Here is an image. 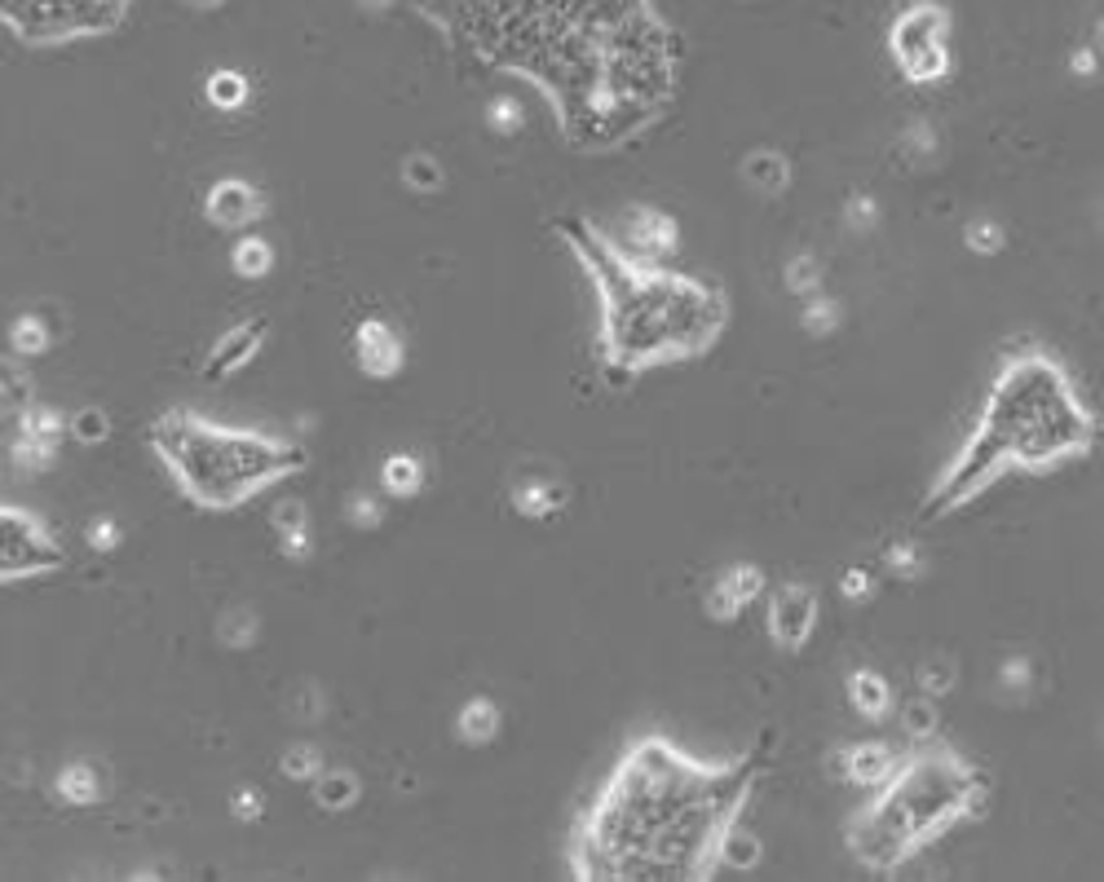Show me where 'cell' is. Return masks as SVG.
<instances>
[{
	"label": "cell",
	"instance_id": "cell-45",
	"mask_svg": "<svg viewBox=\"0 0 1104 882\" xmlns=\"http://www.w3.org/2000/svg\"><path fill=\"white\" fill-rule=\"evenodd\" d=\"M871 591H875V574H871V570H862V565H853L849 574L839 578V596H843V600H853V604L871 600Z\"/></svg>",
	"mask_w": 1104,
	"mask_h": 882
},
{
	"label": "cell",
	"instance_id": "cell-29",
	"mask_svg": "<svg viewBox=\"0 0 1104 882\" xmlns=\"http://www.w3.org/2000/svg\"><path fill=\"white\" fill-rule=\"evenodd\" d=\"M18 429H27V433H40V437H67V416L58 411V406H49V401H27L23 406V416H18Z\"/></svg>",
	"mask_w": 1104,
	"mask_h": 882
},
{
	"label": "cell",
	"instance_id": "cell-7",
	"mask_svg": "<svg viewBox=\"0 0 1104 882\" xmlns=\"http://www.w3.org/2000/svg\"><path fill=\"white\" fill-rule=\"evenodd\" d=\"M817 623V596L804 583H787L769 600V636L777 649H804V640L813 636Z\"/></svg>",
	"mask_w": 1104,
	"mask_h": 882
},
{
	"label": "cell",
	"instance_id": "cell-4",
	"mask_svg": "<svg viewBox=\"0 0 1104 882\" xmlns=\"http://www.w3.org/2000/svg\"><path fill=\"white\" fill-rule=\"evenodd\" d=\"M986 803V777L950 751H928L911 764H897L884 794L849 830V847L871 869H892L919 843L972 817Z\"/></svg>",
	"mask_w": 1104,
	"mask_h": 882
},
{
	"label": "cell",
	"instance_id": "cell-18",
	"mask_svg": "<svg viewBox=\"0 0 1104 882\" xmlns=\"http://www.w3.org/2000/svg\"><path fill=\"white\" fill-rule=\"evenodd\" d=\"M499 724H504L499 702L478 693V698H469V702L460 706V715H456V737H460L465 745H486V741H495Z\"/></svg>",
	"mask_w": 1104,
	"mask_h": 882
},
{
	"label": "cell",
	"instance_id": "cell-37",
	"mask_svg": "<svg viewBox=\"0 0 1104 882\" xmlns=\"http://www.w3.org/2000/svg\"><path fill=\"white\" fill-rule=\"evenodd\" d=\"M345 516L354 521V529H376L384 521V495L376 490H358L345 499Z\"/></svg>",
	"mask_w": 1104,
	"mask_h": 882
},
{
	"label": "cell",
	"instance_id": "cell-23",
	"mask_svg": "<svg viewBox=\"0 0 1104 882\" xmlns=\"http://www.w3.org/2000/svg\"><path fill=\"white\" fill-rule=\"evenodd\" d=\"M230 269H234L239 279H266L270 269H275V243L262 239V234L234 239V247H230Z\"/></svg>",
	"mask_w": 1104,
	"mask_h": 882
},
{
	"label": "cell",
	"instance_id": "cell-39",
	"mask_svg": "<svg viewBox=\"0 0 1104 882\" xmlns=\"http://www.w3.org/2000/svg\"><path fill=\"white\" fill-rule=\"evenodd\" d=\"M817 279H822V265H817V256H813V252H800V256H791V260H787V287H791L796 296L817 292Z\"/></svg>",
	"mask_w": 1104,
	"mask_h": 882
},
{
	"label": "cell",
	"instance_id": "cell-8",
	"mask_svg": "<svg viewBox=\"0 0 1104 882\" xmlns=\"http://www.w3.org/2000/svg\"><path fill=\"white\" fill-rule=\"evenodd\" d=\"M676 243H681V226L659 208H632L623 221V234H619V252L632 260H645V265L659 256H672Z\"/></svg>",
	"mask_w": 1104,
	"mask_h": 882
},
{
	"label": "cell",
	"instance_id": "cell-35",
	"mask_svg": "<svg viewBox=\"0 0 1104 882\" xmlns=\"http://www.w3.org/2000/svg\"><path fill=\"white\" fill-rule=\"evenodd\" d=\"M884 565H888V574H897V578H919V574H924L919 542H915V538H897V542H888Z\"/></svg>",
	"mask_w": 1104,
	"mask_h": 882
},
{
	"label": "cell",
	"instance_id": "cell-16",
	"mask_svg": "<svg viewBox=\"0 0 1104 882\" xmlns=\"http://www.w3.org/2000/svg\"><path fill=\"white\" fill-rule=\"evenodd\" d=\"M566 486L561 482H548V477H526V482H517L512 486V508L522 512V516H531V521H548V516H557L561 508H566Z\"/></svg>",
	"mask_w": 1104,
	"mask_h": 882
},
{
	"label": "cell",
	"instance_id": "cell-30",
	"mask_svg": "<svg viewBox=\"0 0 1104 882\" xmlns=\"http://www.w3.org/2000/svg\"><path fill=\"white\" fill-rule=\"evenodd\" d=\"M204 93H208V102H213L217 111H239V106H248V80H243L239 72H213L208 85H204Z\"/></svg>",
	"mask_w": 1104,
	"mask_h": 882
},
{
	"label": "cell",
	"instance_id": "cell-43",
	"mask_svg": "<svg viewBox=\"0 0 1104 882\" xmlns=\"http://www.w3.org/2000/svg\"><path fill=\"white\" fill-rule=\"evenodd\" d=\"M85 542H89L93 552H115L119 542H124V529H119L115 516H93L89 529H85Z\"/></svg>",
	"mask_w": 1104,
	"mask_h": 882
},
{
	"label": "cell",
	"instance_id": "cell-2",
	"mask_svg": "<svg viewBox=\"0 0 1104 882\" xmlns=\"http://www.w3.org/2000/svg\"><path fill=\"white\" fill-rule=\"evenodd\" d=\"M579 260L593 269L606 301L601 349L619 371H640L649 362L694 358L725 327V296L698 279H672L645 260L623 256L588 226H566Z\"/></svg>",
	"mask_w": 1104,
	"mask_h": 882
},
{
	"label": "cell",
	"instance_id": "cell-11",
	"mask_svg": "<svg viewBox=\"0 0 1104 882\" xmlns=\"http://www.w3.org/2000/svg\"><path fill=\"white\" fill-rule=\"evenodd\" d=\"M266 335H270V322H266V318H252V322L230 327L221 341L213 345V354H208V362H204V375H208V380H226V375L243 371L256 354H262Z\"/></svg>",
	"mask_w": 1104,
	"mask_h": 882
},
{
	"label": "cell",
	"instance_id": "cell-12",
	"mask_svg": "<svg viewBox=\"0 0 1104 882\" xmlns=\"http://www.w3.org/2000/svg\"><path fill=\"white\" fill-rule=\"evenodd\" d=\"M897 764H901L897 751H892V745H884V741H858L843 755H835V772L843 781H853V785H884Z\"/></svg>",
	"mask_w": 1104,
	"mask_h": 882
},
{
	"label": "cell",
	"instance_id": "cell-6",
	"mask_svg": "<svg viewBox=\"0 0 1104 882\" xmlns=\"http://www.w3.org/2000/svg\"><path fill=\"white\" fill-rule=\"evenodd\" d=\"M946 27H950V18H946V10L941 5H928V0H919V5H911L897 23H892V53H897V62L905 66V76L911 80H919V85H932V80H941L946 72H950V49H946Z\"/></svg>",
	"mask_w": 1104,
	"mask_h": 882
},
{
	"label": "cell",
	"instance_id": "cell-22",
	"mask_svg": "<svg viewBox=\"0 0 1104 882\" xmlns=\"http://www.w3.org/2000/svg\"><path fill=\"white\" fill-rule=\"evenodd\" d=\"M58 446H62L58 437H40V433L18 429L14 442H10V459H14V468L23 472V477H31V472H49L53 468Z\"/></svg>",
	"mask_w": 1104,
	"mask_h": 882
},
{
	"label": "cell",
	"instance_id": "cell-9",
	"mask_svg": "<svg viewBox=\"0 0 1104 882\" xmlns=\"http://www.w3.org/2000/svg\"><path fill=\"white\" fill-rule=\"evenodd\" d=\"M354 362L363 367V375L371 380H389L398 375L407 354H403V335L389 327L384 318H363L354 327Z\"/></svg>",
	"mask_w": 1104,
	"mask_h": 882
},
{
	"label": "cell",
	"instance_id": "cell-48",
	"mask_svg": "<svg viewBox=\"0 0 1104 882\" xmlns=\"http://www.w3.org/2000/svg\"><path fill=\"white\" fill-rule=\"evenodd\" d=\"M318 715H322V693L314 685H305L296 698V719H318Z\"/></svg>",
	"mask_w": 1104,
	"mask_h": 882
},
{
	"label": "cell",
	"instance_id": "cell-17",
	"mask_svg": "<svg viewBox=\"0 0 1104 882\" xmlns=\"http://www.w3.org/2000/svg\"><path fill=\"white\" fill-rule=\"evenodd\" d=\"M380 486H384V495H394V499H416V495L424 490V459L411 455V450L384 455V463H380Z\"/></svg>",
	"mask_w": 1104,
	"mask_h": 882
},
{
	"label": "cell",
	"instance_id": "cell-46",
	"mask_svg": "<svg viewBox=\"0 0 1104 882\" xmlns=\"http://www.w3.org/2000/svg\"><path fill=\"white\" fill-rule=\"evenodd\" d=\"M905 151H911L915 159H928V155L937 151L932 128H928V124H911V128H905Z\"/></svg>",
	"mask_w": 1104,
	"mask_h": 882
},
{
	"label": "cell",
	"instance_id": "cell-26",
	"mask_svg": "<svg viewBox=\"0 0 1104 882\" xmlns=\"http://www.w3.org/2000/svg\"><path fill=\"white\" fill-rule=\"evenodd\" d=\"M937 728H941V715H937L932 698H911L901 706V732L911 741H932Z\"/></svg>",
	"mask_w": 1104,
	"mask_h": 882
},
{
	"label": "cell",
	"instance_id": "cell-5",
	"mask_svg": "<svg viewBox=\"0 0 1104 882\" xmlns=\"http://www.w3.org/2000/svg\"><path fill=\"white\" fill-rule=\"evenodd\" d=\"M177 429V442L168 446L173 468L186 477V486L208 503H234L243 490L270 482L275 472H288L301 463L296 450H283L266 437L243 433H217V429H190V420H168Z\"/></svg>",
	"mask_w": 1104,
	"mask_h": 882
},
{
	"label": "cell",
	"instance_id": "cell-28",
	"mask_svg": "<svg viewBox=\"0 0 1104 882\" xmlns=\"http://www.w3.org/2000/svg\"><path fill=\"white\" fill-rule=\"evenodd\" d=\"M963 247H967L972 256H999V252L1007 247V234H1003V226L990 221V217H972V221L963 226Z\"/></svg>",
	"mask_w": 1104,
	"mask_h": 882
},
{
	"label": "cell",
	"instance_id": "cell-24",
	"mask_svg": "<svg viewBox=\"0 0 1104 882\" xmlns=\"http://www.w3.org/2000/svg\"><path fill=\"white\" fill-rule=\"evenodd\" d=\"M256 636H262V618H256V609H248V604H230L217 618V640L226 649H248V644H256Z\"/></svg>",
	"mask_w": 1104,
	"mask_h": 882
},
{
	"label": "cell",
	"instance_id": "cell-31",
	"mask_svg": "<svg viewBox=\"0 0 1104 882\" xmlns=\"http://www.w3.org/2000/svg\"><path fill=\"white\" fill-rule=\"evenodd\" d=\"M800 327L809 335H830L839 327V301L835 296H822V292H809L804 296V309H800Z\"/></svg>",
	"mask_w": 1104,
	"mask_h": 882
},
{
	"label": "cell",
	"instance_id": "cell-50",
	"mask_svg": "<svg viewBox=\"0 0 1104 882\" xmlns=\"http://www.w3.org/2000/svg\"><path fill=\"white\" fill-rule=\"evenodd\" d=\"M186 5H200V10H213V5H221V0H186Z\"/></svg>",
	"mask_w": 1104,
	"mask_h": 882
},
{
	"label": "cell",
	"instance_id": "cell-25",
	"mask_svg": "<svg viewBox=\"0 0 1104 882\" xmlns=\"http://www.w3.org/2000/svg\"><path fill=\"white\" fill-rule=\"evenodd\" d=\"M49 345H53V335L40 314H18L10 322V349L18 358H40V354H49Z\"/></svg>",
	"mask_w": 1104,
	"mask_h": 882
},
{
	"label": "cell",
	"instance_id": "cell-13",
	"mask_svg": "<svg viewBox=\"0 0 1104 882\" xmlns=\"http://www.w3.org/2000/svg\"><path fill=\"white\" fill-rule=\"evenodd\" d=\"M53 794L67 807H93L106 798V772L93 759H72L53 772Z\"/></svg>",
	"mask_w": 1104,
	"mask_h": 882
},
{
	"label": "cell",
	"instance_id": "cell-36",
	"mask_svg": "<svg viewBox=\"0 0 1104 882\" xmlns=\"http://www.w3.org/2000/svg\"><path fill=\"white\" fill-rule=\"evenodd\" d=\"M884 221V213H879V203H875V194H853L849 203H843V226H849L853 234H871L875 226Z\"/></svg>",
	"mask_w": 1104,
	"mask_h": 882
},
{
	"label": "cell",
	"instance_id": "cell-34",
	"mask_svg": "<svg viewBox=\"0 0 1104 882\" xmlns=\"http://www.w3.org/2000/svg\"><path fill=\"white\" fill-rule=\"evenodd\" d=\"M318 772H322V751H318V745H309V741H296L292 751H283V777H292V781L309 785Z\"/></svg>",
	"mask_w": 1104,
	"mask_h": 882
},
{
	"label": "cell",
	"instance_id": "cell-33",
	"mask_svg": "<svg viewBox=\"0 0 1104 882\" xmlns=\"http://www.w3.org/2000/svg\"><path fill=\"white\" fill-rule=\"evenodd\" d=\"M67 433H72L76 442H85V446H102V442L111 437V416L102 411V406H85V411H76V416L67 420Z\"/></svg>",
	"mask_w": 1104,
	"mask_h": 882
},
{
	"label": "cell",
	"instance_id": "cell-40",
	"mask_svg": "<svg viewBox=\"0 0 1104 882\" xmlns=\"http://www.w3.org/2000/svg\"><path fill=\"white\" fill-rule=\"evenodd\" d=\"M954 685H959V670H954V662H946V657H932V662L919 670V689H924L928 698H946Z\"/></svg>",
	"mask_w": 1104,
	"mask_h": 882
},
{
	"label": "cell",
	"instance_id": "cell-20",
	"mask_svg": "<svg viewBox=\"0 0 1104 882\" xmlns=\"http://www.w3.org/2000/svg\"><path fill=\"white\" fill-rule=\"evenodd\" d=\"M764 860V847H760V839L734 817L729 826H725V834H721V843H716V865H725V869H756Z\"/></svg>",
	"mask_w": 1104,
	"mask_h": 882
},
{
	"label": "cell",
	"instance_id": "cell-21",
	"mask_svg": "<svg viewBox=\"0 0 1104 882\" xmlns=\"http://www.w3.org/2000/svg\"><path fill=\"white\" fill-rule=\"evenodd\" d=\"M314 803L322 807V811H345V807H354L358 803V794H363V785H358V777L354 772H345V768H322L314 781Z\"/></svg>",
	"mask_w": 1104,
	"mask_h": 882
},
{
	"label": "cell",
	"instance_id": "cell-38",
	"mask_svg": "<svg viewBox=\"0 0 1104 882\" xmlns=\"http://www.w3.org/2000/svg\"><path fill=\"white\" fill-rule=\"evenodd\" d=\"M1029 680H1033V662H1029L1025 653H1012V657L999 666V693H1003V698H1025Z\"/></svg>",
	"mask_w": 1104,
	"mask_h": 882
},
{
	"label": "cell",
	"instance_id": "cell-42",
	"mask_svg": "<svg viewBox=\"0 0 1104 882\" xmlns=\"http://www.w3.org/2000/svg\"><path fill=\"white\" fill-rule=\"evenodd\" d=\"M230 817H234V821H262V817H266V798H262V790H256V785H239V790H230Z\"/></svg>",
	"mask_w": 1104,
	"mask_h": 882
},
{
	"label": "cell",
	"instance_id": "cell-19",
	"mask_svg": "<svg viewBox=\"0 0 1104 882\" xmlns=\"http://www.w3.org/2000/svg\"><path fill=\"white\" fill-rule=\"evenodd\" d=\"M849 698H853V706H858L866 719H884V715L892 711V689H888L884 675L871 670V666H862V670L849 675Z\"/></svg>",
	"mask_w": 1104,
	"mask_h": 882
},
{
	"label": "cell",
	"instance_id": "cell-41",
	"mask_svg": "<svg viewBox=\"0 0 1104 882\" xmlns=\"http://www.w3.org/2000/svg\"><path fill=\"white\" fill-rule=\"evenodd\" d=\"M702 609H707V618H711V623H738L747 604H738V600H734V596H729L721 583H711V591H707Z\"/></svg>",
	"mask_w": 1104,
	"mask_h": 882
},
{
	"label": "cell",
	"instance_id": "cell-15",
	"mask_svg": "<svg viewBox=\"0 0 1104 882\" xmlns=\"http://www.w3.org/2000/svg\"><path fill=\"white\" fill-rule=\"evenodd\" d=\"M743 181L756 190V194H764V199H773V194H783L787 186H791V164H787V155L783 151H773V146H756L751 155H743Z\"/></svg>",
	"mask_w": 1104,
	"mask_h": 882
},
{
	"label": "cell",
	"instance_id": "cell-3",
	"mask_svg": "<svg viewBox=\"0 0 1104 882\" xmlns=\"http://www.w3.org/2000/svg\"><path fill=\"white\" fill-rule=\"evenodd\" d=\"M1091 437H1095V424L1078 406V397L1056 362H1048L1043 354L1007 362L990 393L977 437L963 446L959 463L932 490L928 512L959 508L963 499L977 495L1003 463L1043 468V463L1087 450Z\"/></svg>",
	"mask_w": 1104,
	"mask_h": 882
},
{
	"label": "cell",
	"instance_id": "cell-1",
	"mask_svg": "<svg viewBox=\"0 0 1104 882\" xmlns=\"http://www.w3.org/2000/svg\"><path fill=\"white\" fill-rule=\"evenodd\" d=\"M756 764L702 768L663 737L623 755L597 807L574 830L579 878H702L738 817Z\"/></svg>",
	"mask_w": 1104,
	"mask_h": 882
},
{
	"label": "cell",
	"instance_id": "cell-10",
	"mask_svg": "<svg viewBox=\"0 0 1104 882\" xmlns=\"http://www.w3.org/2000/svg\"><path fill=\"white\" fill-rule=\"evenodd\" d=\"M204 208H208V221H213V226H221V230H243V226H252V221L266 217V194L256 190L252 181H243V177H221V181L208 190Z\"/></svg>",
	"mask_w": 1104,
	"mask_h": 882
},
{
	"label": "cell",
	"instance_id": "cell-32",
	"mask_svg": "<svg viewBox=\"0 0 1104 882\" xmlns=\"http://www.w3.org/2000/svg\"><path fill=\"white\" fill-rule=\"evenodd\" d=\"M738 604H751L760 591H764V570L760 565H751V561H743V565H729L721 578H716Z\"/></svg>",
	"mask_w": 1104,
	"mask_h": 882
},
{
	"label": "cell",
	"instance_id": "cell-27",
	"mask_svg": "<svg viewBox=\"0 0 1104 882\" xmlns=\"http://www.w3.org/2000/svg\"><path fill=\"white\" fill-rule=\"evenodd\" d=\"M403 181H407V190H416V194H437L442 186H446V168L433 159V155H407L403 159Z\"/></svg>",
	"mask_w": 1104,
	"mask_h": 882
},
{
	"label": "cell",
	"instance_id": "cell-51",
	"mask_svg": "<svg viewBox=\"0 0 1104 882\" xmlns=\"http://www.w3.org/2000/svg\"><path fill=\"white\" fill-rule=\"evenodd\" d=\"M363 5H371V10H380V5H389V0H363Z\"/></svg>",
	"mask_w": 1104,
	"mask_h": 882
},
{
	"label": "cell",
	"instance_id": "cell-47",
	"mask_svg": "<svg viewBox=\"0 0 1104 882\" xmlns=\"http://www.w3.org/2000/svg\"><path fill=\"white\" fill-rule=\"evenodd\" d=\"M27 380L23 375H0V406H27Z\"/></svg>",
	"mask_w": 1104,
	"mask_h": 882
},
{
	"label": "cell",
	"instance_id": "cell-49",
	"mask_svg": "<svg viewBox=\"0 0 1104 882\" xmlns=\"http://www.w3.org/2000/svg\"><path fill=\"white\" fill-rule=\"evenodd\" d=\"M1095 62H1100L1095 49H1078V53H1074V72L1087 80V76H1095Z\"/></svg>",
	"mask_w": 1104,
	"mask_h": 882
},
{
	"label": "cell",
	"instance_id": "cell-44",
	"mask_svg": "<svg viewBox=\"0 0 1104 882\" xmlns=\"http://www.w3.org/2000/svg\"><path fill=\"white\" fill-rule=\"evenodd\" d=\"M522 119H526V115H522V106H517L512 98H499V102H491V111H486V124H491L495 132H504V138L522 128Z\"/></svg>",
	"mask_w": 1104,
	"mask_h": 882
},
{
	"label": "cell",
	"instance_id": "cell-14",
	"mask_svg": "<svg viewBox=\"0 0 1104 882\" xmlns=\"http://www.w3.org/2000/svg\"><path fill=\"white\" fill-rule=\"evenodd\" d=\"M270 521H275V534H279V552H283L288 561H309L314 534H309V512H305V503H301V499H279L275 512H270Z\"/></svg>",
	"mask_w": 1104,
	"mask_h": 882
}]
</instances>
